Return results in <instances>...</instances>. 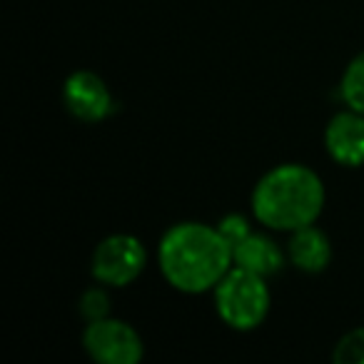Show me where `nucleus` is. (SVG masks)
Here are the masks:
<instances>
[{"mask_svg":"<svg viewBox=\"0 0 364 364\" xmlns=\"http://www.w3.org/2000/svg\"><path fill=\"white\" fill-rule=\"evenodd\" d=\"M232 262V247L223 232L203 223L175 225L160 242V269L180 292L198 294L218 287Z\"/></svg>","mask_w":364,"mask_h":364,"instance_id":"nucleus-1","label":"nucleus"},{"mask_svg":"<svg viewBox=\"0 0 364 364\" xmlns=\"http://www.w3.org/2000/svg\"><path fill=\"white\" fill-rule=\"evenodd\" d=\"M324 208V185L304 165H279L269 170L252 193V213L272 230L294 232L314 225Z\"/></svg>","mask_w":364,"mask_h":364,"instance_id":"nucleus-2","label":"nucleus"},{"mask_svg":"<svg viewBox=\"0 0 364 364\" xmlns=\"http://www.w3.org/2000/svg\"><path fill=\"white\" fill-rule=\"evenodd\" d=\"M218 312L232 329L247 332L264 322L269 312V289L262 274L235 267L215 287Z\"/></svg>","mask_w":364,"mask_h":364,"instance_id":"nucleus-3","label":"nucleus"},{"mask_svg":"<svg viewBox=\"0 0 364 364\" xmlns=\"http://www.w3.org/2000/svg\"><path fill=\"white\" fill-rule=\"evenodd\" d=\"M82 347L100 364H137L142 359V337L120 319L102 317L85 327Z\"/></svg>","mask_w":364,"mask_h":364,"instance_id":"nucleus-4","label":"nucleus"},{"mask_svg":"<svg viewBox=\"0 0 364 364\" xmlns=\"http://www.w3.org/2000/svg\"><path fill=\"white\" fill-rule=\"evenodd\" d=\"M145 247L132 235L105 237L92 252V277L102 284L125 287L145 269Z\"/></svg>","mask_w":364,"mask_h":364,"instance_id":"nucleus-5","label":"nucleus"},{"mask_svg":"<svg viewBox=\"0 0 364 364\" xmlns=\"http://www.w3.org/2000/svg\"><path fill=\"white\" fill-rule=\"evenodd\" d=\"M63 100L77 120L85 122H100L115 110V100L105 80L90 70H77L68 77L63 87Z\"/></svg>","mask_w":364,"mask_h":364,"instance_id":"nucleus-6","label":"nucleus"},{"mask_svg":"<svg viewBox=\"0 0 364 364\" xmlns=\"http://www.w3.org/2000/svg\"><path fill=\"white\" fill-rule=\"evenodd\" d=\"M324 142L334 162L347 167L364 165V115L352 107L334 115L324 132Z\"/></svg>","mask_w":364,"mask_h":364,"instance_id":"nucleus-7","label":"nucleus"},{"mask_svg":"<svg viewBox=\"0 0 364 364\" xmlns=\"http://www.w3.org/2000/svg\"><path fill=\"white\" fill-rule=\"evenodd\" d=\"M287 250L292 264L302 272H322L332 259V245H329L327 235L314 225L294 230Z\"/></svg>","mask_w":364,"mask_h":364,"instance_id":"nucleus-8","label":"nucleus"},{"mask_svg":"<svg viewBox=\"0 0 364 364\" xmlns=\"http://www.w3.org/2000/svg\"><path fill=\"white\" fill-rule=\"evenodd\" d=\"M232 259H235V267L262 274V277L274 274L282 267V252H279L277 242L264 237V235H255V232H250L247 237L232 250Z\"/></svg>","mask_w":364,"mask_h":364,"instance_id":"nucleus-9","label":"nucleus"},{"mask_svg":"<svg viewBox=\"0 0 364 364\" xmlns=\"http://www.w3.org/2000/svg\"><path fill=\"white\" fill-rule=\"evenodd\" d=\"M339 92H342V100L347 102L352 110L364 115V53H359L347 65V70H344V75H342Z\"/></svg>","mask_w":364,"mask_h":364,"instance_id":"nucleus-10","label":"nucleus"},{"mask_svg":"<svg viewBox=\"0 0 364 364\" xmlns=\"http://www.w3.org/2000/svg\"><path fill=\"white\" fill-rule=\"evenodd\" d=\"M334 362L339 364H364V327L347 332L334 347Z\"/></svg>","mask_w":364,"mask_h":364,"instance_id":"nucleus-11","label":"nucleus"},{"mask_svg":"<svg viewBox=\"0 0 364 364\" xmlns=\"http://www.w3.org/2000/svg\"><path fill=\"white\" fill-rule=\"evenodd\" d=\"M80 312L85 314L90 322H95V319H102L107 317V312H110V299H107V294L102 292V289H87L85 294L80 297Z\"/></svg>","mask_w":364,"mask_h":364,"instance_id":"nucleus-12","label":"nucleus"},{"mask_svg":"<svg viewBox=\"0 0 364 364\" xmlns=\"http://www.w3.org/2000/svg\"><path fill=\"white\" fill-rule=\"evenodd\" d=\"M218 230L223 232V237L228 240L232 250L237 247V245L242 242L250 232H252V230H250V223L245 218H240V215H228V218L218 225Z\"/></svg>","mask_w":364,"mask_h":364,"instance_id":"nucleus-13","label":"nucleus"}]
</instances>
